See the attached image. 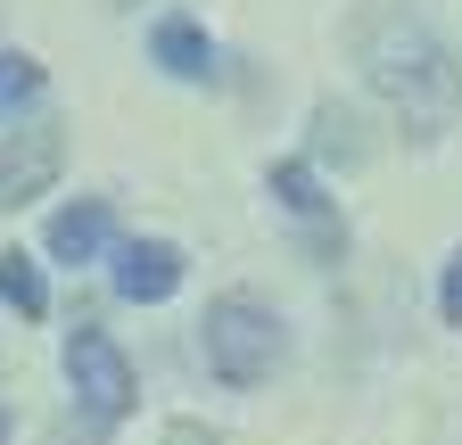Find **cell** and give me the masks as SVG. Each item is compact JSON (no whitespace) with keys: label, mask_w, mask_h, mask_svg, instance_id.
<instances>
[{"label":"cell","mask_w":462,"mask_h":445,"mask_svg":"<svg viewBox=\"0 0 462 445\" xmlns=\"http://www.w3.org/2000/svg\"><path fill=\"white\" fill-rule=\"evenodd\" d=\"M116 248V206L107 198H75V206H58L42 222V256L50 264H107Z\"/></svg>","instance_id":"obj_6"},{"label":"cell","mask_w":462,"mask_h":445,"mask_svg":"<svg viewBox=\"0 0 462 445\" xmlns=\"http://www.w3.org/2000/svg\"><path fill=\"white\" fill-rule=\"evenodd\" d=\"M42 59H25V50H0V124H9L17 116V107H33L42 99Z\"/></svg>","instance_id":"obj_10"},{"label":"cell","mask_w":462,"mask_h":445,"mask_svg":"<svg viewBox=\"0 0 462 445\" xmlns=\"http://www.w3.org/2000/svg\"><path fill=\"white\" fill-rule=\"evenodd\" d=\"M264 190H273V206H281L289 222H306V232H314V248H346V232L330 222V190H322V174H314V157H281L273 174H264Z\"/></svg>","instance_id":"obj_7"},{"label":"cell","mask_w":462,"mask_h":445,"mask_svg":"<svg viewBox=\"0 0 462 445\" xmlns=\"http://www.w3.org/2000/svg\"><path fill=\"white\" fill-rule=\"evenodd\" d=\"M67 387H75V413H83L99 437L125 421V413H133V396H141L125 347H116L99 322H75V330H67Z\"/></svg>","instance_id":"obj_3"},{"label":"cell","mask_w":462,"mask_h":445,"mask_svg":"<svg viewBox=\"0 0 462 445\" xmlns=\"http://www.w3.org/2000/svg\"><path fill=\"white\" fill-rule=\"evenodd\" d=\"M0 445H9V413H0Z\"/></svg>","instance_id":"obj_13"},{"label":"cell","mask_w":462,"mask_h":445,"mask_svg":"<svg viewBox=\"0 0 462 445\" xmlns=\"http://www.w3.org/2000/svg\"><path fill=\"white\" fill-rule=\"evenodd\" d=\"M149 59L173 75V83H215L223 67H215V33L190 17V9H165L157 25H149Z\"/></svg>","instance_id":"obj_8"},{"label":"cell","mask_w":462,"mask_h":445,"mask_svg":"<svg viewBox=\"0 0 462 445\" xmlns=\"http://www.w3.org/2000/svg\"><path fill=\"white\" fill-rule=\"evenodd\" d=\"M438 322L446 330H462V248L446 256V272H438Z\"/></svg>","instance_id":"obj_12"},{"label":"cell","mask_w":462,"mask_h":445,"mask_svg":"<svg viewBox=\"0 0 462 445\" xmlns=\"http://www.w3.org/2000/svg\"><path fill=\"white\" fill-rule=\"evenodd\" d=\"M182 281H190V256L173 240H116L107 248V289L125 305H165Z\"/></svg>","instance_id":"obj_5"},{"label":"cell","mask_w":462,"mask_h":445,"mask_svg":"<svg viewBox=\"0 0 462 445\" xmlns=\"http://www.w3.org/2000/svg\"><path fill=\"white\" fill-rule=\"evenodd\" d=\"M0 305H9L17 322H50V281H42V256L9 248L0 256Z\"/></svg>","instance_id":"obj_9"},{"label":"cell","mask_w":462,"mask_h":445,"mask_svg":"<svg viewBox=\"0 0 462 445\" xmlns=\"http://www.w3.org/2000/svg\"><path fill=\"white\" fill-rule=\"evenodd\" d=\"M314 157H346V165L364 157V141H356V107H338V99L314 107Z\"/></svg>","instance_id":"obj_11"},{"label":"cell","mask_w":462,"mask_h":445,"mask_svg":"<svg viewBox=\"0 0 462 445\" xmlns=\"http://www.w3.org/2000/svg\"><path fill=\"white\" fill-rule=\"evenodd\" d=\"M346 50H356L372 99L404 124V141H446L462 124V59H454V41L421 9H404V0H364L356 25H346Z\"/></svg>","instance_id":"obj_1"},{"label":"cell","mask_w":462,"mask_h":445,"mask_svg":"<svg viewBox=\"0 0 462 445\" xmlns=\"http://www.w3.org/2000/svg\"><path fill=\"white\" fill-rule=\"evenodd\" d=\"M199 355H207V371L223 387H264L289 363V322L248 289H223L207 305V322H199Z\"/></svg>","instance_id":"obj_2"},{"label":"cell","mask_w":462,"mask_h":445,"mask_svg":"<svg viewBox=\"0 0 462 445\" xmlns=\"http://www.w3.org/2000/svg\"><path fill=\"white\" fill-rule=\"evenodd\" d=\"M58 174H67V124H17V132H0V214L50 198Z\"/></svg>","instance_id":"obj_4"}]
</instances>
